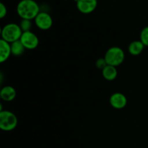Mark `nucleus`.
Masks as SVG:
<instances>
[{"instance_id":"1","label":"nucleus","mask_w":148,"mask_h":148,"mask_svg":"<svg viewBox=\"0 0 148 148\" xmlns=\"http://www.w3.org/2000/svg\"><path fill=\"white\" fill-rule=\"evenodd\" d=\"M40 12V7L35 0H21L17 5V13L22 20H35Z\"/></svg>"},{"instance_id":"2","label":"nucleus","mask_w":148,"mask_h":148,"mask_svg":"<svg viewBox=\"0 0 148 148\" xmlns=\"http://www.w3.org/2000/svg\"><path fill=\"white\" fill-rule=\"evenodd\" d=\"M23 30L20 25L16 23H8L2 27L1 30V39L8 43H12L20 40L23 34Z\"/></svg>"},{"instance_id":"3","label":"nucleus","mask_w":148,"mask_h":148,"mask_svg":"<svg viewBox=\"0 0 148 148\" xmlns=\"http://www.w3.org/2000/svg\"><path fill=\"white\" fill-rule=\"evenodd\" d=\"M104 59L107 64L116 67L124 62L125 53L123 49L119 46H112L106 51Z\"/></svg>"},{"instance_id":"4","label":"nucleus","mask_w":148,"mask_h":148,"mask_svg":"<svg viewBox=\"0 0 148 148\" xmlns=\"http://www.w3.org/2000/svg\"><path fill=\"white\" fill-rule=\"evenodd\" d=\"M18 123L17 117L12 111L1 110L0 111V128L5 132L12 131Z\"/></svg>"},{"instance_id":"5","label":"nucleus","mask_w":148,"mask_h":148,"mask_svg":"<svg viewBox=\"0 0 148 148\" xmlns=\"http://www.w3.org/2000/svg\"><path fill=\"white\" fill-rule=\"evenodd\" d=\"M35 23L40 30H47L53 25V19L46 12H40L35 18Z\"/></svg>"},{"instance_id":"6","label":"nucleus","mask_w":148,"mask_h":148,"mask_svg":"<svg viewBox=\"0 0 148 148\" xmlns=\"http://www.w3.org/2000/svg\"><path fill=\"white\" fill-rule=\"evenodd\" d=\"M20 40L22 42L25 48L29 50L36 49L39 44L38 38L32 31L23 32Z\"/></svg>"},{"instance_id":"7","label":"nucleus","mask_w":148,"mask_h":148,"mask_svg":"<svg viewBox=\"0 0 148 148\" xmlns=\"http://www.w3.org/2000/svg\"><path fill=\"white\" fill-rule=\"evenodd\" d=\"M77 10L82 14H90L98 6V0H79L76 3Z\"/></svg>"},{"instance_id":"8","label":"nucleus","mask_w":148,"mask_h":148,"mask_svg":"<svg viewBox=\"0 0 148 148\" xmlns=\"http://www.w3.org/2000/svg\"><path fill=\"white\" fill-rule=\"evenodd\" d=\"M110 104L115 109H122L127 104V98L121 92H114L110 97Z\"/></svg>"},{"instance_id":"9","label":"nucleus","mask_w":148,"mask_h":148,"mask_svg":"<svg viewBox=\"0 0 148 148\" xmlns=\"http://www.w3.org/2000/svg\"><path fill=\"white\" fill-rule=\"evenodd\" d=\"M11 54V43L1 39L0 40V62L3 63L6 62Z\"/></svg>"},{"instance_id":"10","label":"nucleus","mask_w":148,"mask_h":148,"mask_svg":"<svg viewBox=\"0 0 148 148\" xmlns=\"http://www.w3.org/2000/svg\"><path fill=\"white\" fill-rule=\"evenodd\" d=\"M16 95H17V92H16L15 89L10 85L3 87L0 91L1 98L3 101H7V102L13 101L15 98Z\"/></svg>"},{"instance_id":"11","label":"nucleus","mask_w":148,"mask_h":148,"mask_svg":"<svg viewBox=\"0 0 148 148\" xmlns=\"http://www.w3.org/2000/svg\"><path fill=\"white\" fill-rule=\"evenodd\" d=\"M145 47V46L140 40H133L129 45L128 51L132 56H138L142 53Z\"/></svg>"},{"instance_id":"12","label":"nucleus","mask_w":148,"mask_h":148,"mask_svg":"<svg viewBox=\"0 0 148 148\" xmlns=\"http://www.w3.org/2000/svg\"><path fill=\"white\" fill-rule=\"evenodd\" d=\"M102 75L104 79H106V80L113 81L117 77L118 71H117L116 67H115V66L107 65L102 70Z\"/></svg>"},{"instance_id":"13","label":"nucleus","mask_w":148,"mask_h":148,"mask_svg":"<svg viewBox=\"0 0 148 148\" xmlns=\"http://www.w3.org/2000/svg\"><path fill=\"white\" fill-rule=\"evenodd\" d=\"M25 48L23 46L22 42L20 40L14 41L11 43V51L12 54L15 56H20L24 53L25 51Z\"/></svg>"},{"instance_id":"14","label":"nucleus","mask_w":148,"mask_h":148,"mask_svg":"<svg viewBox=\"0 0 148 148\" xmlns=\"http://www.w3.org/2000/svg\"><path fill=\"white\" fill-rule=\"evenodd\" d=\"M140 41L144 44L145 46L148 47V26L145 27L140 33Z\"/></svg>"},{"instance_id":"15","label":"nucleus","mask_w":148,"mask_h":148,"mask_svg":"<svg viewBox=\"0 0 148 148\" xmlns=\"http://www.w3.org/2000/svg\"><path fill=\"white\" fill-rule=\"evenodd\" d=\"M20 28L22 29L23 32L30 31V28L32 27L31 20H22L20 22Z\"/></svg>"},{"instance_id":"16","label":"nucleus","mask_w":148,"mask_h":148,"mask_svg":"<svg viewBox=\"0 0 148 148\" xmlns=\"http://www.w3.org/2000/svg\"><path fill=\"white\" fill-rule=\"evenodd\" d=\"M107 65L108 64H107L104 58H100V59H98V60L96 61V62H95V66H96V67L98 68V69H101V71H102Z\"/></svg>"},{"instance_id":"17","label":"nucleus","mask_w":148,"mask_h":148,"mask_svg":"<svg viewBox=\"0 0 148 148\" xmlns=\"http://www.w3.org/2000/svg\"><path fill=\"white\" fill-rule=\"evenodd\" d=\"M7 14V7L3 4L2 2L0 3V18H4L6 17Z\"/></svg>"},{"instance_id":"18","label":"nucleus","mask_w":148,"mask_h":148,"mask_svg":"<svg viewBox=\"0 0 148 148\" xmlns=\"http://www.w3.org/2000/svg\"><path fill=\"white\" fill-rule=\"evenodd\" d=\"M74 1H75V2H78V1H79V0H74Z\"/></svg>"},{"instance_id":"19","label":"nucleus","mask_w":148,"mask_h":148,"mask_svg":"<svg viewBox=\"0 0 148 148\" xmlns=\"http://www.w3.org/2000/svg\"><path fill=\"white\" fill-rule=\"evenodd\" d=\"M65 1H66V0H65Z\"/></svg>"}]
</instances>
